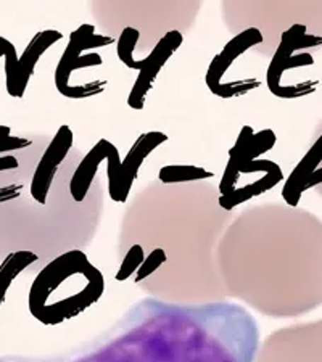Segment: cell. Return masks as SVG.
Segmentation results:
<instances>
[{
    "label": "cell",
    "mask_w": 322,
    "mask_h": 362,
    "mask_svg": "<svg viewBox=\"0 0 322 362\" xmlns=\"http://www.w3.org/2000/svg\"><path fill=\"white\" fill-rule=\"evenodd\" d=\"M256 353V324L242 308L145 300L78 348L49 358L0 362H255Z\"/></svg>",
    "instance_id": "cell-1"
},
{
    "label": "cell",
    "mask_w": 322,
    "mask_h": 362,
    "mask_svg": "<svg viewBox=\"0 0 322 362\" xmlns=\"http://www.w3.org/2000/svg\"><path fill=\"white\" fill-rule=\"evenodd\" d=\"M105 280L81 250L50 259L34 279L28 306L44 325H58L84 313L103 295Z\"/></svg>",
    "instance_id": "cell-2"
},
{
    "label": "cell",
    "mask_w": 322,
    "mask_h": 362,
    "mask_svg": "<svg viewBox=\"0 0 322 362\" xmlns=\"http://www.w3.org/2000/svg\"><path fill=\"white\" fill-rule=\"evenodd\" d=\"M309 29L311 28L306 23L298 21L282 33L280 44L266 73V83L272 95L289 98V93L282 86V76L287 69L314 65V58L308 54V50L321 49L322 34L311 33Z\"/></svg>",
    "instance_id": "cell-3"
},
{
    "label": "cell",
    "mask_w": 322,
    "mask_h": 362,
    "mask_svg": "<svg viewBox=\"0 0 322 362\" xmlns=\"http://www.w3.org/2000/svg\"><path fill=\"white\" fill-rule=\"evenodd\" d=\"M115 42L113 37L96 34V28L92 25H81L69 36V42L64 49L63 55L58 62L55 69V87L63 97L73 98V84L71 76L79 68L102 66L103 58L98 54H86L84 50L100 49Z\"/></svg>",
    "instance_id": "cell-4"
},
{
    "label": "cell",
    "mask_w": 322,
    "mask_h": 362,
    "mask_svg": "<svg viewBox=\"0 0 322 362\" xmlns=\"http://www.w3.org/2000/svg\"><path fill=\"white\" fill-rule=\"evenodd\" d=\"M266 354L277 362H322V319L272 334Z\"/></svg>",
    "instance_id": "cell-5"
},
{
    "label": "cell",
    "mask_w": 322,
    "mask_h": 362,
    "mask_svg": "<svg viewBox=\"0 0 322 362\" xmlns=\"http://www.w3.org/2000/svg\"><path fill=\"white\" fill-rule=\"evenodd\" d=\"M73 147V131L71 127L63 124L57 131L55 137L52 139L49 147L45 148L44 155L40 156L38 166L34 168V173L29 180V195L33 202L39 206L49 204V195L54 185L58 168L67 158L69 150Z\"/></svg>",
    "instance_id": "cell-6"
},
{
    "label": "cell",
    "mask_w": 322,
    "mask_h": 362,
    "mask_svg": "<svg viewBox=\"0 0 322 362\" xmlns=\"http://www.w3.org/2000/svg\"><path fill=\"white\" fill-rule=\"evenodd\" d=\"M183 34L173 29V31H168L165 36L158 40V44L154 47L149 57L136 62L134 69H137L139 76L127 97V105L132 110H142L145 107V97H147L151 87H154L158 73L161 71V68L166 65V62L183 45Z\"/></svg>",
    "instance_id": "cell-7"
},
{
    "label": "cell",
    "mask_w": 322,
    "mask_h": 362,
    "mask_svg": "<svg viewBox=\"0 0 322 362\" xmlns=\"http://www.w3.org/2000/svg\"><path fill=\"white\" fill-rule=\"evenodd\" d=\"M31 145L28 139L13 137L8 126H0V206L18 200L26 187V176L21 163L13 155L15 150H23Z\"/></svg>",
    "instance_id": "cell-8"
},
{
    "label": "cell",
    "mask_w": 322,
    "mask_h": 362,
    "mask_svg": "<svg viewBox=\"0 0 322 362\" xmlns=\"http://www.w3.org/2000/svg\"><path fill=\"white\" fill-rule=\"evenodd\" d=\"M313 187L319 189L322 194V126L311 148L306 151V155L303 156L301 161L292 171L290 177L287 179L282 197L290 206H297L303 192L313 189Z\"/></svg>",
    "instance_id": "cell-9"
},
{
    "label": "cell",
    "mask_w": 322,
    "mask_h": 362,
    "mask_svg": "<svg viewBox=\"0 0 322 362\" xmlns=\"http://www.w3.org/2000/svg\"><path fill=\"white\" fill-rule=\"evenodd\" d=\"M263 42V33L258 28H247L245 31L237 34L236 37L231 39L229 42L224 45L218 55H216L212 63H209L208 71H207V86L209 92H213L214 95L222 97V76L226 74L227 69L237 58L245 54L251 47Z\"/></svg>",
    "instance_id": "cell-10"
},
{
    "label": "cell",
    "mask_w": 322,
    "mask_h": 362,
    "mask_svg": "<svg viewBox=\"0 0 322 362\" xmlns=\"http://www.w3.org/2000/svg\"><path fill=\"white\" fill-rule=\"evenodd\" d=\"M165 142H168V136L161 131L145 132L136 140V142H134L131 150L127 151V155L121 163L118 202L122 203L127 200L129 192H131V187L137 177L139 169L142 166V163L151 153V151L156 150Z\"/></svg>",
    "instance_id": "cell-11"
},
{
    "label": "cell",
    "mask_w": 322,
    "mask_h": 362,
    "mask_svg": "<svg viewBox=\"0 0 322 362\" xmlns=\"http://www.w3.org/2000/svg\"><path fill=\"white\" fill-rule=\"evenodd\" d=\"M116 147L107 139H100L89 150L83 161L79 163L78 168L74 169L71 179H69V194H71L73 200L79 204H84L87 197L91 195L93 179L97 176L98 166L100 163L108 160L110 155L113 153Z\"/></svg>",
    "instance_id": "cell-12"
},
{
    "label": "cell",
    "mask_w": 322,
    "mask_h": 362,
    "mask_svg": "<svg viewBox=\"0 0 322 362\" xmlns=\"http://www.w3.org/2000/svg\"><path fill=\"white\" fill-rule=\"evenodd\" d=\"M63 39V34L57 29H45V31L38 33L36 36L31 39V42L23 52V55L18 60V74H16V87H15V98H21L25 95L26 87L29 84V79L34 74V69L42 57L52 45L57 44L58 40Z\"/></svg>",
    "instance_id": "cell-13"
},
{
    "label": "cell",
    "mask_w": 322,
    "mask_h": 362,
    "mask_svg": "<svg viewBox=\"0 0 322 362\" xmlns=\"http://www.w3.org/2000/svg\"><path fill=\"white\" fill-rule=\"evenodd\" d=\"M39 259L40 258L36 253L25 250L11 251V253L5 256L2 264H0V306H2L11 282H13L23 271H26L28 267L38 264Z\"/></svg>",
    "instance_id": "cell-14"
},
{
    "label": "cell",
    "mask_w": 322,
    "mask_h": 362,
    "mask_svg": "<svg viewBox=\"0 0 322 362\" xmlns=\"http://www.w3.org/2000/svg\"><path fill=\"white\" fill-rule=\"evenodd\" d=\"M214 174L205 168L190 165H169L163 166L158 173V179L165 185H176L184 182H197V180L212 179Z\"/></svg>",
    "instance_id": "cell-15"
},
{
    "label": "cell",
    "mask_w": 322,
    "mask_h": 362,
    "mask_svg": "<svg viewBox=\"0 0 322 362\" xmlns=\"http://www.w3.org/2000/svg\"><path fill=\"white\" fill-rule=\"evenodd\" d=\"M139 39H140L139 29L127 26L122 29L121 36L118 39V44H116V47H118V58L129 69H134V66H136L137 60L134 58L132 54L139 42Z\"/></svg>",
    "instance_id": "cell-16"
},
{
    "label": "cell",
    "mask_w": 322,
    "mask_h": 362,
    "mask_svg": "<svg viewBox=\"0 0 322 362\" xmlns=\"http://www.w3.org/2000/svg\"><path fill=\"white\" fill-rule=\"evenodd\" d=\"M15 49V45L10 42L8 39L5 37H0V58H5L7 57L11 50Z\"/></svg>",
    "instance_id": "cell-17"
}]
</instances>
